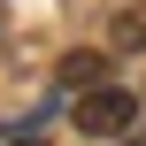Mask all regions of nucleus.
Listing matches in <instances>:
<instances>
[{
    "mask_svg": "<svg viewBox=\"0 0 146 146\" xmlns=\"http://www.w3.org/2000/svg\"><path fill=\"white\" fill-rule=\"evenodd\" d=\"M100 62H108V54H92V46H77V54H62V85H77V92H92V85H100Z\"/></svg>",
    "mask_w": 146,
    "mask_h": 146,
    "instance_id": "f03ea898",
    "label": "nucleus"
},
{
    "mask_svg": "<svg viewBox=\"0 0 146 146\" xmlns=\"http://www.w3.org/2000/svg\"><path fill=\"white\" fill-rule=\"evenodd\" d=\"M131 123H139V92H123V85L77 92V131H85V139H123Z\"/></svg>",
    "mask_w": 146,
    "mask_h": 146,
    "instance_id": "f257e3e1",
    "label": "nucleus"
},
{
    "mask_svg": "<svg viewBox=\"0 0 146 146\" xmlns=\"http://www.w3.org/2000/svg\"><path fill=\"white\" fill-rule=\"evenodd\" d=\"M8 146H46V139H8Z\"/></svg>",
    "mask_w": 146,
    "mask_h": 146,
    "instance_id": "20e7f679",
    "label": "nucleus"
},
{
    "mask_svg": "<svg viewBox=\"0 0 146 146\" xmlns=\"http://www.w3.org/2000/svg\"><path fill=\"white\" fill-rule=\"evenodd\" d=\"M131 46H146V8H123L115 15V54H131Z\"/></svg>",
    "mask_w": 146,
    "mask_h": 146,
    "instance_id": "7ed1b4c3",
    "label": "nucleus"
}]
</instances>
